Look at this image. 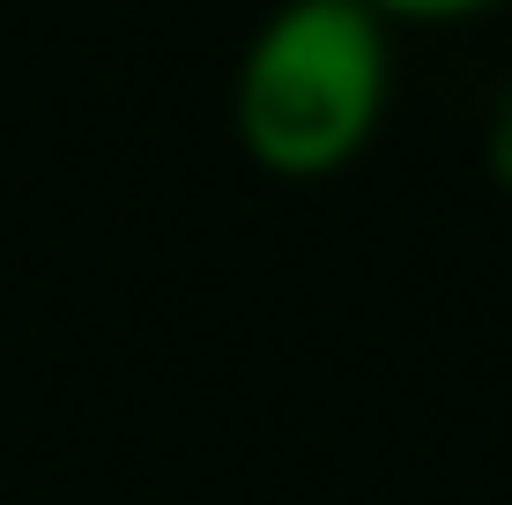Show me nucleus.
I'll return each instance as SVG.
<instances>
[{"label": "nucleus", "instance_id": "1", "mask_svg": "<svg viewBox=\"0 0 512 505\" xmlns=\"http://www.w3.org/2000/svg\"><path fill=\"white\" fill-rule=\"evenodd\" d=\"M372 0H282L231 82L238 149L268 179H334L379 134L394 45Z\"/></svg>", "mask_w": 512, "mask_h": 505}, {"label": "nucleus", "instance_id": "2", "mask_svg": "<svg viewBox=\"0 0 512 505\" xmlns=\"http://www.w3.org/2000/svg\"><path fill=\"white\" fill-rule=\"evenodd\" d=\"M483 164H490V179L512 194V75L498 82V97H490V119H483Z\"/></svg>", "mask_w": 512, "mask_h": 505}, {"label": "nucleus", "instance_id": "3", "mask_svg": "<svg viewBox=\"0 0 512 505\" xmlns=\"http://www.w3.org/2000/svg\"><path fill=\"white\" fill-rule=\"evenodd\" d=\"M386 23H468V15H490L505 0H372Z\"/></svg>", "mask_w": 512, "mask_h": 505}]
</instances>
